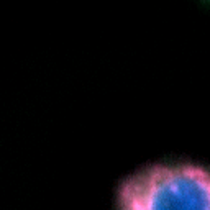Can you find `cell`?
<instances>
[{
    "label": "cell",
    "mask_w": 210,
    "mask_h": 210,
    "mask_svg": "<svg viewBox=\"0 0 210 210\" xmlns=\"http://www.w3.org/2000/svg\"><path fill=\"white\" fill-rule=\"evenodd\" d=\"M120 210H210V174L197 164L153 166L117 189Z\"/></svg>",
    "instance_id": "6da1fadb"
}]
</instances>
